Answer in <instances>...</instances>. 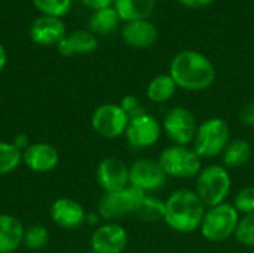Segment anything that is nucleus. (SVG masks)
<instances>
[{
	"instance_id": "f257e3e1",
	"label": "nucleus",
	"mask_w": 254,
	"mask_h": 253,
	"mask_svg": "<svg viewBox=\"0 0 254 253\" xmlns=\"http://www.w3.org/2000/svg\"><path fill=\"white\" fill-rule=\"evenodd\" d=\"M177 88L186 91H204L216 79V69L202 52L185 49L177 52L170 63V73Z\"/></svg>"
},
{
	"instance_id": "f03ea898",
	"label": "nucleus",
	"mask_w": 254,
	"mask_h": 253,
	"mask_svg": "<svg viewBox=\"0 0 254 253\" xmlns=\"http://www.w3.org/2000/svg\"><path fill=\"white\" fill-rule=\"evenodd\" d=\"M207 207L195 191L180 188L165 200L164 222L176 233L189 234L199 230Z\"/></svg>"
},
{
	"instance_id": "7ed1b4c3",
	"label": "nucleus",
	"mask_w": 254,
	"mask_h": 253,
	"mask_svg": "<svg viewBox=\"0 0 254 253\" xmlns=\"http://www.w3.org/2000/svg\"><path fill=\"white\" fill-rule=\"evenodd\" d=\"M232 189V177L226 167L219 164H211L202 167L195 182V192L202 201V204L208 207H214L226 203Z\"/></svg>"
},
{
	"instance_id": "20e7f679",
	"label": "nucleus",
	"mask_w": 254,
	"mask_h": 253,
	"mask_svg": "<svg viewBox=\"0 0 254 253\" xmlns=\"http://www.w3.org/2000/svg\"><path fill=\"white\" fill-rule=\"evenodd\" d=\"M241 215L231 203L208 207L202 218L199 231L202 237L211 243H222L235 236Z\"/></svg>"
},
{
	"instance_id": "39448f33",
	"label": "nucleus",
	"mask_w": 254,
	"mask_h": 253,
	"mask_svg": "<svg viewBox=\"0 0 254 253\" xmlns=\"http://www.w3.org/2000/svg\"><path fill=\"white\" fill-rule=\"evenodd\" d=\"M231 142V127L223 118H208L198 125L193 140L195 152L202 158L211 160L223 154Z\"/></svg>"
},
{
	"instance_id": "423d86ee",
	"label": "nucleus",
	"mask_w": 254,
	"mask_h": 253,
	"mask_svg": "<svg viewBox=\"0 0 254 253\" xmlns=\"http://www.w3.org/2000/svg\"><path fill=\"white\" fill-rule=\"evenodd\" d=\"M158 163L165 174L174 179H193L202 170L201 157L190 146L170 145L161 152Z\"/></svg>"
},
{
	"instance_id": "0eeeda50",
	"label": "nucleus",
	"mask_w": 254,
	"mask_h": 253,
	"mask_svg": "<svg viewBox=\"0 0 254 253\" xmlns=\"http://www.w3.org/2000/svg\"><path fill=\"white\" fill-rule=\"evenodd\" d=\"M144 195L143 191L131 185L118 192H104L98 201V216L113 222L127 215H134Z\"/></svg>"
},
{
	"instance_id": "6e6552de",
	"label": "nucleus",
	"mask_w": 254,
	"mask_h": 253,
	"mask_svg": "<svg viewBox=\"0 0 254 253\" xmlns=\"http://www.w3.org/2000/svg\"><path fill=\"white\" fill-rule=\"evenodd\" d=\"M198 130V122L195 115L183 106H176L170 109L162 121V131L179 146H190L195 140Z\"/></svg>"
},
{
	"instance_id": "1a4fd4ad",
	"label": "nucleus",
	"mask_w": 254,
	"mask_h": 253,
	"mask_svg": "<svg viewBox=\"0 0 254 253\" xmlns=\"http://www.w3.org/2000/svg\"><path fill=\"white\" fill-rule=\"evenodd\" d=\"M128 122V115L119 104L115 103L100 104L91 116L92 130L104 139H118L124 136Z\"/></svg>"
},
{
	"instance_id": "9d476101",
	"label": "nucleus",
	"mask_w": 254,
	"mask_h": 253,
	"mask_svg": "<svg viewBox=\"0 0 254 253\" xmlns=\"http://www.w3.org/2000/svg\"><path fill=\"white\" fill-rule=\"evenodd\" d=\"M162 134V125L159 121L147 112L129 119L125 139L134 149H147L155 146Z\"/></svg>"
},
{
	"instance_id": "9b49d317",
	"label": "nucleus",
	"mask_w": 254,
	"mask_h": 253,
	"mask_svg": "<svg viewBox=\"0 0 254 253\" xmlns=\"http://www.w3.org/2000/svg\"><path fill=\"white\" fill-rule=\"evenodd\" d=\"M168 176L162 170L158 160L141 158L129 166V185L138 188L144 194L156 192L167 185Z\"/></svg>"
},
{
	"instance_id": "f8f14e48",
	"label": "nucleus",
	"mask_w": 254,
	"mask_h": 253,
	"mask_svg": "<svg viewBox=\"0 0 254 253\" xmlns=\"http://www.w3.org/2000/svg\"><path fill=\"white\" fill-rule=\"evenodd\" d=\"M127 246L128 233L116 222L97 227L91 236V251L95 253H122Z\"/></svg>"
},
{
	"instance_id": "ddd939ff",
	"label": "nucleus",
	"mask_w": 254,
	"mask_h": 253,
	"mask_svg": "<svg viewBox=\"0 0 254 253\" xmlns=\"http://www.w3.org/2000/svg\"><path fill=\"white\" fill-rule=\"evenodd\" d=\"M97 182L104 192H118L129 186V167L119 158H104L97 167Z\"/></svg>"
},
{
	"instance_id": "4468645a",
	"label": "nucleus",
	"mask_w": 254,
	"mask_h": 253,
	"mask_svg": "<svg viewBox=\"0 0 254 253\" xmlns=\"http://www.w3.org/2000/svg\"><path fill=\"white\" fill-rule=\"evenodd\" d=\"M86 216L83 206L73 198L63 197L51 206V219L63 230H77L86 222Z\"/></svg>"
},
{
	"instance_id": "2eb2a0df",
	"label": "nucleus",
	"mask_w": 254,
	"mask_h": 253,
	"mask_svg": "<svg viewBox=\"0 0 254 253\" xmlns=\"http://www.w3.org/2000/svg\"><path fill=\"white\" fill-rule=\"evenodd\" d=\"M22 163L36 173H49L60 163V154L55 146L43 142L31 143L22 152Z\"/></svg>"
},
{
	"instance_id": "dca6fc26",
	"label": "nucleus",
	"mask_w": 254,
	"mask_h": 253,
	"mask_svg": "<svg viewBox=\"0 0 254 253\" xmlns=\"http://www.w3.org/2000/svg\"><path fill=\"white\" fill-rule=\"evenodd\" d=\"M65 36L67 33L64 22L55 16L42 15L36 18L30 25V37L40 46L58 45Z\"/></svg>"
},
{
	"instance_id": "f3484780",
	"label": "nucleus",
	"mask_w": 254,
	"mask_h": 253,
	"mask_svg": "<svg viewBox=\"0 0 254 253\" xmlns=\"http://www.w3.org/2000/svg\"><path fill=\"white\" fill-rule=\"evenodd\" d=\"M121 34H122L124 42L128 46L135 48V49H146V48L153 46L159 36L156 25L150 22L149 19L125 22Z\"/></svg>"
},
{
	"instance_id": "a211bd4d",
	"label": "nucleus",
	"mask_w": 254,
	"mask_h": 253,
	"mask_svg": "<svg viewBox=\"0 0 254 253\" xmlns=\"http://www.w3.org/2000/svg\"><path fill=\"white\" fill-rule=\"evenodd\" d=\"M98 46L97 36L86 30H76L67 34L58 45L57 49L63 57H73L76 54H92Z\"/></svg>"
},
{
	"instance_id": "6ab92c4d",
	"label": "nucleus",
	"mask_w": 254,
	"mask_h": 253,
	"mask_svg": "<svg viewBox=\"0 0 254 253\" xmlns=\"http://www.w3.org/2000/svg\"><path fill=\"white\" fill-rule=\"evenodd\" d=\"M24 231L21 221L12 215L0 213V253H13L22 246Z\"/></svg>"
},
{
	"instance_id": "aec40b11",
	"label": "nucleus",
	"mask_w": 254,
	"mask_h": 253,
	"mask_svg": "<svg viewBox=\"0 0 254 253\" xmlns=\"http://www.w3.org/2000/svg\"><path fill=\"white\" fill-rule=\"evenodd\" d=\"M156 0H115L113 7L125 22L147 19L155 10Z\"/></svg>"
},
{
	"instance_id": "412c9836",
	"label": "nucleus",
	"mask_w": 254,
	"mask_h": 253,
	"mask_svg": "<svg viewBox=\"0 0 254 253\" xmlns=\"http://www.w3.org/2000/svg\"><path fill=\"white\" fill-rule=\"evenodd\" d=\"M252 154H253V148L249 140L234 139L229 142V145L222 154L223 167H226L228 170L240 169L249 163V160L252 158Z\"/></svg>"
},
{
	"instance_id": "4be33fe9",
	"label": "nucleus",
	"mask_w": 254,
	"mask_h": 253,
	"mask_svg": "<svg viewBox=\"0 0 254 253\" xmlns=\"http://www.w3.org/2000/svg\"><path fill=\"white\" fill-rule=\"evenodd\" d=\"M177 85L170 75H159L149 82L146 88V95L153 103H165L174 97Z\"/></svg>"
},
{
	"instance_id": "5701e85b",
	"label": "nucleus",
	"mask_w": 254,
	"mask_h": 253,
	"mask_svg": "<svg viewBox=\"0 0 254 253\" xmlns=\"http://www.w3.org/2000/svg\"><path fill=\"white\" fill-rule=\"evenodd\" d=\"M121 18L115 7H106L95 10L89 19V31L94 34L106 36L113 33L118 28Z\"/></svg>"
},
{
	"instance_id": "b1692460",
	"label": "nucleus",
	"mask_w": 254,
	"mask_h": 253,
	"mask_svg": "<svg viewBox=\"0 0 254 253\" xmlns=\"http://www.w3.org/2000/svg\"><path fill=\"white\" fill-rule=\"evenodd\" d=\"M143 222H158L165 218V201L146 194L134 213Z\"/></svg>"
},
{
	"instance_id": "393cba45",
	"label": "nucleus",
	"mask_w": 254,
	"mask_h": 253,
	"mask_svg": "<svg viewBox=\"0 0 254 253\" xmlns=\"http://www.w3.org/2000/svg\"><path fill=\"white\" fill-rule=\"evenodd\" d=\"M22 163V152L10 142H0V176L15 171Z\"/></svg>"
},
{
	"instance_id": "a878e982",
	"label": "nucleus",
	"mask_w": 254,
	"mask_h": 253,
	"mask_svg": "<svg viewBox=\"0 0 254 253\" xmlns=\"http://www.w3.org/2000/svg\"><path fill=\"white\" fill-rule=\"evenodd\" d=\"M49 242V231L43 225H31L24 231L22 245L30 251H40Z\"/></svg>"
},
{
	"instance_id": "bb28decb",
	"label": "nucleus",
	"mask_w": 254,
	"mask_h": 253,
	"mask_svg": "<svg viewBox=\"0 0 254 253\" xmlns=\"http://www.w3.org/2000/svg\"><path fill=\"white\" fill-rule=\"evenodd\" d=\"M33 3L43 15L55 18L64 16L71 6V0H33Z\"/></svg>"
},
{
	"instance_id": "cd10ccee",
	"label": "nucleus",
	"mask_w": 254,
	"mask_h": 253,
	"mask_svg": "<svg viewBox=\"0 0 254 253\" xmlns=\"http://www.w3.org/2000/svg\"><path fill=\"white\" fill-rule=\"evenodd\" d=\"M235 239L243 246L254 249V213L241 216L235 231Z\"/></svg>"
},
{
	"instance_id": "c85d7f7f",
	"label": "nucleus",
	"mask_w": 254,
	"mask_h": 253,
	"mask_svg": "<svg viewBox=\"0 0 254 253\" xmlns=\"http://www.w3.org/2000/svg\"><path fill=\"white\" fill-rule=\"evenodd\" d=\"M232 206L243 216L254 213V186H246L240 189L237 195L234 197Z\"/></svg>"
},
{
	"instance_id": "c756f323",
	"label": "nucleus",
	"mask_w": 254,
	"mask_h": 253,
	"mask_svg": "<svg viewBox=\"0 0 254 253\" xmlns=\"http://www.w3.org/2000/svg\"><path fill=\"white\" fill-rule=\"evenodd\" d=\"M119 106L124 109V112L128 115V118H129V119H131V118H134V116H138V115H141V113H144V112H146V110H144V107L141 106L140 100H138L137 97H134V95H125V97L121 100Z\"/></svg>"
},
{
	"instance_id": "7c9ffc66",
	"label": "nucleus",
	"mask_w": 254,
	"mask_h": 253,
	"mask_svg": "<svg viewBox=\"0 0 254 253\" xmlns=\"http://www.w3.org/2000/svg\"><path fill=\"white\" fill-rule=\"evenodd\" d=\"M240 121H241L244 125L254 128V101H250V103H247V104H244V106L241 107Z\"/></svg>"
},
{
	"instance_id": "2f4dec72",
	"label": "nucleus",
	"mask_w": 254,
	"mask_h": 253,
	"mask_svg": "<svg viewBox=\"0 0 254 253\" xmlns=\"http://www.w3.org/2000/svg\"><path fill=\"white\" fill-rule=\"evenodd\" d=\"M177 1L188 9H204L214 3V0H177Z\"/></svg>"
},
{
	"instance_id": "473e14b6",
	"label": "nucleus",
	"mask_w": 254,
	"mask_h": 253,
	"mask_svg": "<svg viewBox=\"0 0 254 253\" xmlns=\"http://www.w3.org/2000/svg\"><path fill=\"white\" fill-rule=\"evenodd\" d=\"M115 0H82V3L88 7H91L94 12L100 10V9H106V7H112Z\"/></svg>"
},
{
	"instance_id": "72a5a7b5",
	"label": "nucleus",
	"mask_w": 254,
	"mask_h": 253,
	"mask_svg": "<svg viewBox=\"0 0 254 253\" xmlns=\"http://www.w3.org/2000/svg\"><path fill=\"white\" fill-rule=\"evenodd\" d=\"M12 145L16 148V149H19L21 152H24L31 143H30V139H28V136L27 134H24V133H21V134H18V136H15V139H13V142H12Z\"/></svg>"
},
{
	"instance_id": "f704fd0d",
	"label": "nucleus",
	"mask_w": 254,
	"mask_h": 253,
	"mask_svg": "<svg viewBox=\"0 0 254 253\" xmlns=\"http://www.w3.org/2000/svg\"><path fill=\"white\" fill-rule=\"evenodd\" d=\"M6 63H7V54H6V49L3 48V45L0 43V72L4 69Z\"/></svg>"
},
{
	"instance_id": "c9c22d12",
	"label": "nucleus",
	"mask_w": 254,
	"mask_h": 253,
	"mask_svg": "<svg viewBox=\"0 0 254 253\" xmlns=\"http://www.w3.org/2000/svg\"><path fill=\"white\" fill-rule=\"evenodd\" d=\"M88 253H95V252H92V251H89V252H88Z\"/></svg>"
},
{
	"instance_id": "e433bc0d",
	"label": "nucleus",
	"mask_w": 254,
	"mask_h": 253,
	"mask_svg": "<svg viewBox=\"0 0 254 253\" xmlns=\"http://www.w3.org/2000/svg\"><path fill=\"white\" fill-rule=\"evenodd\" d=\"M237 253H243V252H237Z\"/></svg>"
}]
</instances>
